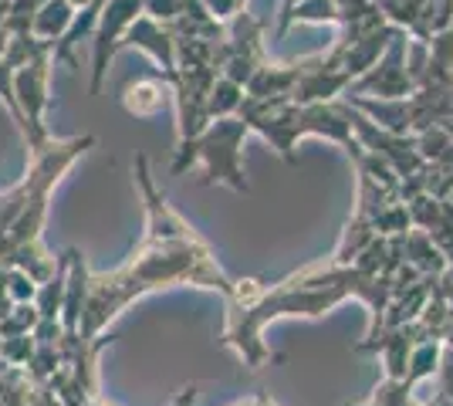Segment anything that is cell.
I'll list each match as a JSON object with an SVG mask.
<instances>
[{
	"mask_svg": "<svg viewBox=\"0 0 453 406\" xmlns=\"http://www.w3.org/2000/svg\"><path fill=\"white\" fill-rule=\"evenodd\" d=\"M247 129L250 126L244 119H224L210 133H200L189 142H180V156L173 163V173H183L193 159H203L210 180H226L234 190L247 194V180L237 166V142L247 135Z\"/></svg>",
	"mask_w": 453,
	"mask_h": 406,
	"instance_id": "7a4b0ae2",
	"label": "cell"
},
{
	"mask_svg": "<svg viewBox=\"0 0 453 406\" xmlns=\"http://www.w3.org/2000/svg\"><path fill=\"white\" fill-rule=\"evenodd\" d=\"M139 183L150 196V237L146 248L133 254V261L112 278H92V288H85V335H95L109 318L119 315V309L142 291L166 288L173 281H203L207 288H220L226 298H234L237 285H230L224 271L210 261V251L203 241L170 211L166 196L156 194L150 180V163L139 156Z\"/></svg>",
	"mask_w": 453,
	"mask_h": 406,
	"instance_id": "6da1fadb",
	"label": "cell"
},
{
	"mask_svg": "<svg viewBox=\"0 0 453 406\" xmlns=\"http://www.w3.org/2000/svg\"><path fill=\"white\" fill-rule=\"evenodd\" d=\"M122 102H126V109L133 116H156L163 109V102H166V85L152 81V78H142V81H135V85L126 88Z\"/></svg>",
	"mask_w": 453,
	"mask_h": 406,
	"instance_id": "3957f363",
	"label": "cell"
}]
</instances>
